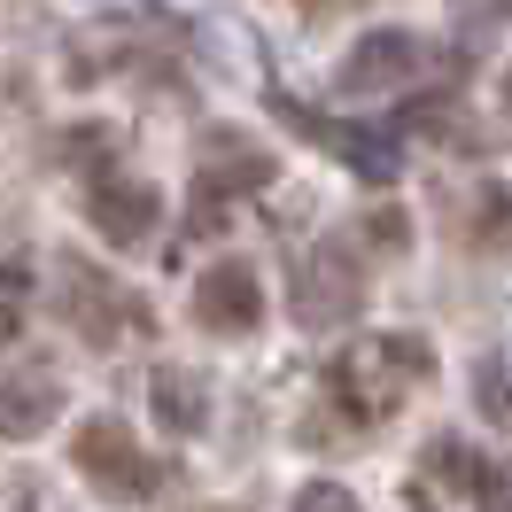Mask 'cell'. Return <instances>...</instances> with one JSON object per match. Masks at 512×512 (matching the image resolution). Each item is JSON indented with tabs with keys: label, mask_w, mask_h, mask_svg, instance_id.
<instances>
[{
	"label": "cell",
	"mask_w": 512,
	"mask_h": 512,
	"mask_svg": "<svg viewBox=\"0 0 512 512\" xmlns=\"http://www.w3.org/2000/svg\"><path fill=\"white\" fill-rule=\"evenodd\" d=\"M280 179V163H272V148H256V140H241V132H210L202 140V156H194V187H202V210L210 202H225V194H256Z\"/></svg>",
	"instance_id": "cell-9"
},
{
	"label": "cell",
	"mask_w": 512,
	"mask_h": 512,
	"mask_svg": "<svg viewBox=\"0 0 512 512\" xmlns=\"http://www.w3.org/2000/svg\"><path fill=\"white\" fill-rule=\"evenodd\" d=\"M357 303H365V264H357V249L342 241V233H326V241H311V256L295 264V326H311V334H326V326L357 319Z\"/></svg>",
	"instance_id": "cell-4"
},
{
	"label": "cell",
	"mask_w": 512,
	"mask_h": 512,
	"mask_svg": "<svg viewBox=\"0 0 512 512\" xmlns=\"http://www.w3.org/2000/svg\"><path fill=\"white\" fill-rule=\"evenodd\" d=\"M419 70H427V39L381 24V32H365L350 55H342L334 86H342V94H388V86H412Z\"/></svg>",
	"instance_id": "cell-6"
},
{
	"label": "cell",
	"mask_w": 512,
	"mask_h": 512,
	"mask_svg": "<svg viewBox=\"0 0 512 512\" xmlns=\"http://www.w3.org/2000/svg\"><path fill=\"white\" fill-rule=\"evenodd\" d=\"M474 396H481V412H489V419H512V381L497 373V365H481V373H474Z\"/></svg>",
	"instance_id": "cell-15"
},
{
	"label": "cell",
	"mask_w": 512,
	"mask_h": 512,
	"mask_svg": "<svg viewBox=\"0 0 512 512\" xmlns=\"http://www.w3.org/2000/svg\"><path fill=\"white\" fill-rule=\"evenodd\" d=\"M86 218H94L101 241L140 249V241H156V225H163V194L148 187V179H117V171H101L94 187H86Z\"/></svg>",
	"instance_id": "cell-8"
},
{
	"label": "cell",
	"mask_w": 512,
	"mask_h": 512,
	"mask_svg": "<svg viewBox=\"0 0 512 512\" xmlns=\"http://www.w3.org/2000/svg\"><path fill=\"white\" fill-rule=\"evenodd\" d=\"M474 497H481V512H512V466H481Z\"/></svg>",
	"instance_id": "cell-16"
},
{
	"label": "cell",
	"mask_w": 512,
	"mask_h": 512,
	"mask_svg": "<svg viewBox=\"0 0 512 512\" xmlns=\"http://www.w3.org/2000/svg\"><path fill=\"white\" fill-rule=\"evenodd\" d=\"M55 412H63V381H55V373H39V365H8V373H0V435H8V443L47 435Z\"/></svg>",
	"instance_id": "cell-10"
},
{
	"label": "cell",
	"mask_w": 512,
	"mask_h": 512,
	"mask_svg": "<svg viewBox=\"0 0 512 512\" xmlns=\"http://www.w3.org/2000/svg\"><path fill=\"white\" fill-rule=\"evenodd\" d=\"M295 512H365V505H357L342 481H303V489H295Z\"/></svg>",
	"instance_id": "cell-13"
},
{
	"label": "cell",
	"mask_w": 512,
	"mask_h": 512,
	"mask_svg": "<svg viewBox=\"0 0 512 512\" xmlns=\"http://www.w3.org/2000/svg\"><path fill=\"white\" fill-rule=\"evenodd\" d=\"M70 466L94 481L109 505H148V497L163 489V466L140 450V435H132L117 412L78 419V435H70Z\"/></svg>",
	"instance_id": "cell-3"
},
{
	"label": "cell",
	"mask_w": 512,
	"mask_h": 512,
	"mask_svg": "<svg viewBox=\"0 0 512 512\" xmlns=\"http://www.w3.org/2000/svg\"><path fill=\"white\" fill-rule=\"evenodd\" d=\"M365 233H373V249H404V241H412V218H404V210H373V225H365Z\"/></svg>",
	"instance_id": "cell-17"
},
{
	"label": "cell",
	"mask_w": 512,
	"mask_h": 512,
	"mask_svg": "<svg viewBox=\"0 0 512 512\" xmlns=\"http://www.w3.org/2000/svg\"><path fill=\"white\" fill-rule=\"evenodd\" d=\"M156 419L171 435H202L210 427V388L187 365H156Z\"/></svg>",
	"instance_id": "cell-11"
},
{
	"label": "cell",
	"mask_w": 512,
	"mask_h": 512,
	"mask_svg": "<svg viewBox=\"0 0 512 512\" xmlns=\"http://www.w3.org/2000/svg\"><path fill=\"white\" fill-rule=\"evenodd\" d=\"M194 326H202V334H225V342H241V334L264 326V288H256V272L241 256H225V264H210V272L194 280Z\"/></svg>",
	"instance_id": "cell-7"
},
{
	"label": "cell",
	"mask_w": 512,
	"mask_h": 512,
	"mask_svg": "<svg viewBox=\"0 0 512 512\" xmlns=\"http://www.w3.org/2000/svg\"><path fill=\"white\" fill-rule=\"evenodd\" d=\"M505 109H512V70H505Z\"/></svg>",
	"instance_id": "cell-18"
},
{
	"label": "cell",
	"mask_w": 512,
	"mask_h": 512,
	"mask_svg": "<svg viewBox=\"0 0 512 512\" xmlns=\"http://www.w3.org/2000/svg\"><path fill=\"white\" fill-rule=\"evenodd\" d=\"M32 319V272L24 264H0V342H16Z\"/></svg>",
	"instance_id": "cell-12"
},
{
	"label": "cell",
	"mask_w": 512,
	"mask_h": 512,
	"mask_svg": "<svg viewBox=\"0 0 512 512\" xmlns=\"http://www.w3.org/2000/svg\"><path fill=\"white\" fill-rule=\"evenodd\" d=\"M303 8H326V0H303Z\"/></svg>",
	"instance_id": "cell-19"
},
{
	"label": "cell",
	"mask_w": 512,
	"mask_h": 512,
	"mask_svg": "<svg viewBox=\"0 0 512 512\" xmlns=\"http://www.w3.org/2000/svg\"><path fill=\"white\" fill-rule=\"evenodd\" d=\"M55 311L78 342H94V350H117L132 334H148V303L132 288H117V272H101L94 256L63 249L55 256Z\"/></svg>",
	"instance_id": "cell-2"
},
{
	"label": "cell",
	"mask_w": 512,
	"mask_h": 512,
	"mask_svg": "<svg viewBox=\"0 0 512 512\" xmlns=\"http://www.w3.org/2000/svg\"><path fill=\"white\" fill-rule=\"evenodd\" d=\"M450 109H458L450 94H435V101H404V117H396V125H404V132H443V125H450Z\"/></svg>",
	"instance_id": "cell-14"
},
{
	"label": "cell",
	"mask_w": 512,
	"mask_h": 512,
	"mask_svg": "<svg viewBox=\"0 0 512 512\" xmlns=\"http://www.w3.org/2000/svg\"><path fill=\"white\" fill-rule=\"evenodd\" d=\"M272 109H280V117H288L295 132H311V140H326V148H334V156L350 163L357 179H365V187H388V179H396V171H404V148H396V132L388 125H326L319 109H303V101H272Z\"/></svg>",
	"instance_id": "cell-5"
},
{
	"label": "cell",
	"mask_w": 512,
	"mask_h": 512,
	"mask_svg": "<svg viewBox=\"0 0 512 512\" xmlns=\"http://www.w3.org/2000/svg\"><path fill=\"white\" fill-rule=\"evenodd\" d=\"M427 381H435V350L419 334H365L357 350L326 357V404H334V419H350V427H381Z\"/></svg>",
	"instance_id": "cell-1"
}]
</instances>
